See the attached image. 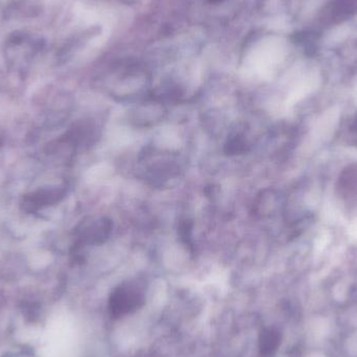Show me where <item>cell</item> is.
I'll use <instances>...</instances> for the list:
<instances>
[{
	"label": "cell",
	"mask_w": 357,
	"mask_h": 357,
	"mask_svg": "<svg viewBox=\"0 0 357 357\" xmlns=\"http://www.w3.org/2000/svg\"><path fill=\"white\" fill-rule=\"evenodd\" d=\"M146 301V287L140 281L121 283L111 294L109 310L111 316L121 318L136 312Z\"/></svg>",
	"instance_id": "obj_1"
},
{
	"label": "cell",
	"mask_w": 357,
	"mask_h": 357,
	"mask_svg": "<svg viewBox=\"0 0 357 357\" xmlns=\"http://www.w3.org/2000/svg\"><path fill=\"white\" fill-rule=\"evenodd\" d=\"M180 236L185 245L192 247V224L185 220L180 226Z\"/></svg>",
	"instance_id": "obj_5"
},
{
	"label": "cell",
	"mask_w": 357,
	"mask_h": 357,
	"mask_svg": "<svg viewBox=\"0 0 357 357\" xmlns=\"http://www.w3.org/2000/svg\"><path fill=\"white\" fill-rule=\"evenodd\" d=\"M250 144L245 134L241 132L232 134L225 144V153L227 155H241L249 151Z\"/></svg>",
	"instance_id": "obj_4"
},
{
	"label": "cell",
	"mask_w": 357,
	"mask_h": 357,
	"mask_svg": "<svg viewBox=\"0 0 357 357\" xmlns=\"http://www.w3.org/2000/svg\"><path fill=\"white\" fill-rule=\"evenodd\" d=\"M280 344V335L275 329H264L259 337V350L262 356H270Z\"/></svg>",
	"instance_id": "obj_3"
},
{
	"label": "cell",
	"mask_w": 357,
	"mask_h": 357,
	"mask_svg": "<svg viewBox=\"0 0 357 357\" xmlns=\"http://www.w3.org/2000/svg\"><path fill=\"white\" fill-rule=\"evenodd\" d=\"M357 13V0H331L321 15L329 24L343 22Z\"/></svg>",
	"instance_id": "obj_2"
}]
</instances>
